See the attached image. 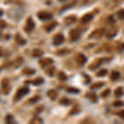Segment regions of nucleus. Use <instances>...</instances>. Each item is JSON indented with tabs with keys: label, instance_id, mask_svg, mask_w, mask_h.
Segmentation results:
<instances>
[{
	"label": "nucleus",
	"instance_id": "obj_13",
	"mask_svg": "<svg viewBox=\"0 0 124 124\" xmlns=\"http://www.w3.org/2000/svg\"><path fill=\"white\" fill-rule=\"evenodd\" d=\"M75 21H76V18L74 16H69V17H66V18L64 19V22H65L66 25H70V24L74 23Z\"/></svg>",
	"mask_w": 124,
	"mask_h": 124
},
{
	"label": "nucleus",
	"instance_id": "obj_16",
	"mask_svg": "<svg viewBox=\"0 0 124 124\" xmlns=\"http://www.w3.org/2000/svg\"><path fill=\"white\" fill-rule=\"evenodd\" d=\"M48 96L50 97V99H51V100H55V99L57 98L58 96V93L56 91V90L54 89H51V90H49L48 93H47Z\"/></svg>",
	"mask_w": 124,
	"mask_h": 124
},
{
	"label": "nucleus",
	"instance_id": "obj_2",
	"mask_svg": "<svg viewBox=\"0 0 124 124\" xmlns=\"http://www.w3.org/2000/svg\"><path fill=\"white\" fill-rule=\"evenodd\" d=\"M2 90H3V93H5V94H7L9 93L11 90V84L10 82L7 79H3L2 80Z\"/></svg>",
	"mask_w": 124,
	"mask_h": 124
},
{
	"label": "nucleus",
	"instance_id": "obj_26",
	"mask_svg": "<svg viewBox=\"0 0 124 124\" xmlns=\"http://www.w3.org/2000/svg\"><path fill=\"white\" fill-rule=\"evenodd\" d=\"M5 121H6L7 123H12L13 122V117L12 115H10V114H8L6 117V118H5Z\"/></svg>",
	"mask_w": 124,
	"mask_h": 124
},
{
	"label": "nucleus",
	"instance_id": "obj_1",
	"mask_svg": "<svg viewBox=\"0 0 124 124\" xmlns=\"http://www.w3.org/2000/svg\"><path fill=\"white\" fill-rule=\"evenodd\" d=\"M28 92H29V89H28L27 87H22V88H20V89H18V91H17L16 94H15L14 100L15 101L19 100V99H22V98L23 97L24 95H26L27 93H28Z\"/></svg>",
	"mask_w": 124,
	"mask_h": 124
},
{
	"label": "nucleus",
	"instance_id": "obj_18",
	"mask_svg": "<svg viewBox=\"0 0 124 124\" xmlns=\"http://www.w3.org/2000/svg\"><path fill=\"white\" fill-rule=\"evenodd\" d=\"M29 82L31 83V84H33L34 85H40V84H43L44 80H43L42 78H41V77H38V78L35 79V80H32V81H29Z\"/></svg>",
	"mask_w": 124,
	"mask_h": 124
},
{
	"label": "nucleus",
	"instance_id": "obj_32",
	"mask_svg": "<svg viewBox=\"0 0 124 124\" xmlns=\"http://www.w3.org/2000/svg\"><path fill=\"white\" fill-rule=\"evenodd\" d=\"M40 99V97L39 96H35V97H33L32 99H30V102H31V103H36V102H37V101Z\"/></svg>",
	"mask_w": 124,
	"mask_h": 124
},
{
	"label": "nucleus",
	"instance_id": "obj_6",
	"mask_svg": "<svg viewBox=\"0 0 124 124\" xmlns=\"http://www.w3.org/2000/svg\"><path fill=\"white\" fill-rule=\"evenodd\" d=\"M64 41H65L64 36L62 34H57L53 38V44L55 46H59V45H61L64 42Z\"/></svg>",
	"mask_w": 124,
	"mask_h": 124
},
{
	"label": "nucleus",
	"instance_id": "obj_12",
	"mask_svg": "<svg viewBox=\"0 0 124 124\" xmlns=\"http://www.w3.org/2000/svg\"><path fill=\"white\" fill-rule=\"evenodd\" d=\"M92 19H93V14L91 13H87L85 14L84 17L82 18L81 19V22L82 23H88V22H89L90 21H91Z\"/></svg>",
	"mask_w": 124,
	"mask_h": 124
},
{
	"label": "nucleus",
	"instance_id": "obj_36",
	"mask_svg": "<svg viewBox=\"0 0 124 124\" xmlns=\"http://www.w3.org/2000/svg\"><path fill=\"white\" fill-rule=\"evenodd\" d=\"M118 115L119 116V117L121 118L122 119H124V110H123V111H120V112L118 113Z\"/></svg>",
	"mask_w": 124,
	"mask_h": 124
},
{
	"label": "nucleus",
	"instance_id": "obj_8",
	"mask_svg": "<svg viewBox=\"0 0 124 124\" xmlns=\"http://www.w3.org/2000/svg\"><path fill=\"white\" fill-rule=\"evenodd\" d=\"M75 60H76V62L78 63V65H84V63L87 61V58H86V56L84 55H83V54H81V53L78 54V55L76 56Z\"/></svg>",
	"mask_w": 124,
	"mask_h": 124
},
{
	"label": "nucleus",
	"instance_id": "obj_11",
	"mask_svg": "<svg viewBox=\"0 0 124 124\" xmlns=\"http://www.w3.org/2000/svg\"><path fill=\"white\" fill-rule=\"evenodd\" d=\"M56 25H57V22H50V23H47L46 26L44 27L45 28V30H46V31H52V30L54 29L56 27Z\"/></svg>",
	"mask_w": 124,
	"mask_h": 124
},
{
	"label": "nucleus",
	"instance_id": "obj_24",
	"mask_svg": "<svg viewBox=\"0 0 124 124\" xmlns=\"http://www.w3.org/2000/svg\"><path fill=\"white\" fill-rule=\"evenodd\" d=\"M117 16L120 20L124 19V9H120L117 12Z\"/></svg>",
	"mask_w": 124,
	"mask_h": 124
},
{
	"label": "nucleus",
	"instance_id": "obj_31",
	"mask_svg": "<svg viewBox=\"0 0 124 124\" xmlns=\"http://www.w3.org/2000/svg\"><path fill=\"white\" fill-rule=\"evenodd\" d=\"M118 50L119 52H123L124 50V43H122V44H119L118 46Z\"/></svg>",
	"mask_w": 124,
	"mask_h": 124
},
{
	"label": "nucleus",
	"instance_id": "obj_10",
	"mask_svg": "<svg viewBox=\"0 0 124 124\" xmlns=\"http://www.w3.org/2000/svg\"><path fill=\"white\" fill-rule=\"evenodd\" d=\"M39 63H40L41 66L42 67V68H45V67H46L47 65L53 63V60L50 59V58H45V59L41 60Z\"/></svg>",
	"mask_w": 124,
	"mask_h": 124
},
{
	"label": "nucleus",
	"instance_id": "obj_27",
	"mask_svg": "<svg viewBox=\"0 0 124 124\" xmlns=\"http://www.w3.org/2000/svg\"><path fill=\"white\" fill-rule=\"evenodd\" d=\"M58 78H59L61 80H67L66 75H65V73H63V72H60L59 74H58Z\"/></svg>",
	"mask_w": 124,
	"mask_h": 124
},
{
	"label": "nucleus",
	"instance_id": "obj_29",
	"mask_svg": "<svg viewBox=\"0 0 124 124\" xmlns=\"http://www.w3.org/2000/svg\"><path fill=\"white\" fill-rule=\"evenodd\" d=\"M60 103H61V104L63 105H69V103H70V101L69 100V99H62L61 101H60Z\"/></svg>",
	"mask_w": 124,
	"mask_h": 124
},
{
	"label": "nucleus",
	"instance_id": "obj_25",
	"mask_svg": "<svg viewBox=\"0 0 124 124\" xmlns=\"http://www.w3.org/2000/svg\"><path fill=\"white\" fill-rule=\"evenodd\" d=\"M107 73H108L107 69H101V70H99V72L97 73V76H99V77L104 76L107 74Z\"/></svg>",
	"mask_w": 124,
	"mask_h": 124
},
{
	"label": "nucleus",
	"instance_id": "obj_5",
	"mask_svg": "<svg viewBox=\"0 0 124 124\" xmlns=\"http://www.w3.org/2000/svg\"><path fill=\"white\" fill-rule=\"evenodd\" d=\"M103 33H104V30L103 29H96L89 35V38H100L103 35Z\"/></svg>",
	"mask_w": 124,
	"mask_h": 124
},
{
	"label": "nucleus",
	"instance_id": "obj_37",
	"mask_svg": "<svg viewBox=\"0 0 124 124\" xmlns=\"http://www.w3.org/2000/svg\"><path fill=\"white\" fill-rule=\"evenodd\" d=\"M5 27H6V22H5L4 21L1 20V21H0V27L4 28Z\"/></svg>",
	"mask_w": 124,
	"mask_h": 124
},
{
	"label": "nucleus",
	"instance_id": "obj_7",
	"mask_svg": "<svg viewBox=\"0 0 124 124\" xmlns=\"http://www.w3.org/2000/svg\"><path fill=\"white\" fill-rule=\"evenodd\" d=\"M80 37V31L79 30L76 29H73L71 30V31L69 32V37H70V40L72 41H74L76 40H78Z\"/></svg>",
	"mask_w": 124,
	"mask_h": 124
},
{
	"label": "nucleus",
	"instance_id": "obj_41",
	"mask_svg": "<svg viewBox=\"0 0 124 124\" xmlns=\"http://www.w3.org/2000/svg\"><path fill=\"white\" fill-rule=\"evenodd\" d=\"M60 1H65V0H60Z\"/></svg>",
	"mask_w": 124,
	"mask_h": 124
},
{
	"label": "nucleus",
	"instance_id": "obj_40",
	"mask_svg": "<svg viewBox=\"0 0 124 124\" xmlns=\"http://www.w3.org/2000/svg\"><path fill=\"white\" fill-rule=\"evenodd\" d=\"M2 55V50H1V49H0V56Z\"/></svg>",
	"mask_w": 124,
	"mask_h": 124
},
{
	"label": "nucleus",
	"instance_id": "obj_4",
	"mask_svg": "<svg viewBox=\"0 0 124 124\" xmlns=\"http://www.w3.org/2000/svg\"><path fill=\"white\" fill-rule=\"evenodd\" d=\"M37 17H38L41 20L46 21V20H49V19H51L52 17H53V15L50 13V12L41 11V12H39L38 13H37Z\"/></svg>",
	"mask_w": 124,
	"mask_h": 124
},
{
	"label": "nucleus",
	"instance_id": "obj_17",
	"mask_svg": "<svg viewBox=\"0 0 124 124\" xmlns=\"http://www.w3.org/2000/svg\"><path fill=\"white\" fill-rule=\"evenodd\" d=\"M87 97H88V99H89L92 103H96V102H98V97H97V95L95 94V93H88Z\"/></svg>",
	"mask_w": 124,
	"mask_h": 124
},
{
	"label": "nucleus",
	"instance_id": "obj_9",
	"mask_svg": "<svg viewBox=\"0 0 124 124\" xmlns=\"http://www.w3.org/2000/svg\"><path fill=\"white\" fill-rule=\"evenodd\" d=\"M103 60V59H98V60H95L93 62V63L91 64V65L89 66V68L90 69H96L98 67H99L101 65H102Z\"/></svg>",
	"mask_w": 124,
	"mask_h": 124
},
{
	"label": "nucleus",
	"instance_id": "obj_21",
	"mask_svg": "<svg viewBox=\"0 0 124 124\" xmlns=\"http://www.w3.org/2000/svg\"><path fill=\"white\" fill-rule=\"evenodd\" d=\"M119 76H120V74L118 72V71H112V74H111V80H117L119 79Z\"/></svg>",
	"mask_w": 124,
	"mask_h": 124
},
{
	"label": "nucleus",
	"instance_id": "obj_23",
	"mask_svg": "<svg viewBox=\"0 0 124 124\" xmlns=\"http://www.w3.org/2000/svg\"><path fill=\"white\" fill-rule=\"evenodd\" d=\"M55 67H50V68L47 69L46 70V74H48L49 76H52L54 74V73H55Z\"/></svg>",
	"mask_w": 124,
	"mask_h": 124
},
{
	"label": "nucleus",
	"instance_id": "obj_19",
	"mask_svg": "<svg viewBox=\"0 0 124 124\" xmlns=\"http://www.w3.org/2000/svg\"><path fill=\"white\" fill-rule=\"evenodd\" d=\"M35 73V69H30V68H26L22 70V74H27V75H31Z\"/></svg>",
	"mask_w": 124,
	"mask_h": 124
},
{
	"label": "nucleus",
	"instance_id": "obj_30",
	"mask_svg": "<svg viewBox=\"0 0 124 124\" xmlns=\"http://www.w3.org/2000/svg\"><path fill=\"white\" fill-rule=\"evenodd\" d=\"M124 105V103L122 102V101H116V102L113 103V106L115 107H122Z\"/></svg>",
	"mask_w": 124,
	"mask_h": 124
},
{
	"label": "nucleus",
	"instance_id": "obj_3",
	"mask_svg": "<svg viewBox=\"0 0 124 124\" xmlns=\"http://www.w3.org/2000/svg\"><path fill=\"white\" fill-rule=\"evenodd\" d=\"M35 27V22L34 21L32 20L31 18H28L27 19V22H26L25 27H24V29L27 32H30Z\"/></svg>",
	"mask_w": 124,
	"mask_h": 124
},
{
	"label": "nucleus",
	"instance_id": "obj_39",
	"mask_svg": "<svg viewBox=\"0 0 124 124\" xmlns=\"http://www.w3.org/2000/svg\"><path fill=\"white\" fill-rule=\"evenodd\" d=\"M2 13H3V12H2V10H0V16L2 15Z\"/></svg>",
	"mask_w": 124,
	"mask_h": 124
},
{
	"label": "nucleus",
	"instance_id": "obj_14",
	"mask_svg": "<svg viewBox=\"0 0 124 124\" xmlns=\"http://www.w3.org/2000/svg\"><path fill=\"white\" fill-rule=\"evenodd\" d=\"M15 38H16L17 42H18L19 45H21V46H22V45H24L26 42H27V41H26L25 39H24L23 37L19 34V33H17L16 37H15Z\"/></svg>",
	"mask_w": 124,
	"mask_h": 124
},
{
	"label": "nucleus",
	"instance_id": "obj_34",
	"mask_svg": "<svg viewBox=\"0 0 124 124\" xmlns=\"http://www.w3.org/2000/svg\"><path fill=\"white\" fill-rule=\"evenodd\" d=\"M31 123H42V120L40 119V118H35L33 120H31Z\"/></svg>",
	"mask_w": 124,
	"mask_h": 124
},
{
	"label": "nucleus",
	"instance_id": "obj_38",
	"mask_svg": "<svg viewBox=\"0 0 124 124\" xmlns=\"http://www.w3.org/2000/svg\"><path fill=\"white\" fill-rule=\"evenodd\" d=\"M77 112H79V109L74 108V109H73V111H71V112H70V114H74V113H77Z\"/></svg>",
	"mask_w": 124,
	"mask_h": 124
},
{
	"label": "nucleus",
	"instance_id": "obj_15",
	"mask_svg": "<svg viewBox=\"0 0 124 124\" xmlns=\"http://www.w3.org/2000/svg\"><path fill=\"white\" fill-rule=\"evenodd\" d=\"M31 56L35 58H37V57H41V56H43V51L40 49H34L31 52Z\"/></svg>",
	"mask_w": 124,
	"mask_h": 124
},
{
	"label": "nucleus",
	"instance_id": "obj_33",
	"mask_svg": "<svg viewBox=\"0 0 124 124\" xmlns=\"http://www.w3.org/2000/svg\"><path fill=\"white\" fill-rule=\"evenodd\" d=\"M67 91L69 92V93H79L80 92V90L77 89H74V88H69V89H67Z\"/></svg>",
	"mask_w": 124,
	"mask_h": 124
},
{
	"label": "nucleus",
	"instance_id": "obj_20",
	"mask_svg": "<svg viewBox=\"0 0 124 124\" xmlns=\"http://www.w3.org/2000/svg\"><path fill=\"white\" fill-rule=\"evenodd\" d=\"M103 82H99V83H94L91 85V89H100L101 87L103 86Z\"/></svg>",
	"mask_w": 124,
	"mask_h": 124
},
{
	"label": "nucleus",
	"instance_id": "obj_35",
	"mask_svg": "<svg viewBox=\"0 0 124 124\" xmlns=\"http://www.w3.org/2000/svg\"><path fill=\"white\" fill-rule=\"evenodd\" d=\"M115 35H116V31H114L113 32H112V31H111L108 34H107V37H108V38H112V37H114Z\"/></svg>",
	"mask_w": 124,
	"mask_h": 124
},
{
	"label": "nucleus",
	"instance_id": "obj_28",
	"mask_svg": "<svg viewBox=\"0 0 124 124\" xmlns=\"http://www.w3.org/2000/svg\"><path fill=\"white\" fill-rule=\"evenodd\" d=\"M109 94H110V90L109 89H106V90H104L102 93H101V96H102L103 98H107V97H108V95H109Z\"/></svg>",
	"mask_w": 124,
	"mask_h": 124
},
{
	"label": "nucleus",
	"instance_id": "obj_22",
	"mask_svg": "<svg viewBox=\"0 0 124 124\" xmlns=\"http://www.w3.org/2000/svg\"><path fill=\"white\" fill-rule=\"evenodd\" d=\"M115 93V96L116 97H121V96H123V93H124L123 89V88H121V87L118 88V89L115 90V93Z\"/></svg>",
	"mask_w": 124,
	"mask_h": 124
}]
</instances>
